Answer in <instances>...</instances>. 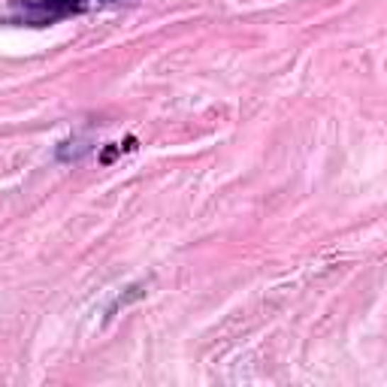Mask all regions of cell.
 I'll use <instances>...</instances> for the list:
<instances>
[{"label":"cell","mask_w":387,"mask_h":387,"mask_svg":"<svg viewBox=\"0 0 387 387\" xmlns=\"http://www.w3.org/2000/svg\"><path fill=\"white\" fill-rule=\"evenodd\" d=\"M118 155H121V145H106L103 155H100V164H112Z\"/></svg>","instance_id":"obj_2"},{"label":"cell","mask_w":387,"mask_h":387,"mask_svg":"<svg viewBox=\"0 0 387 387\" xmlns=\"http://www.w3.org/2000/svg\"><path fill=\"white\" fill-rule=\"evenodd\" d=\"M103 4H116V0H103Z\"/></svg>","instance_id":"obj_4"},{"label":"cell","mask_w":387,"mask_h":387,"mask_svg":"<svg viewBox=\"0 0 387 387\" xmlns=\"http://www.w3.org/2000/svg\"><path fill=\"white\" fill-rule=\"evenodd\" d=\"M133 149H136V140H133V136H130V140H128V142H124V145H121V152H133Z\"/></svg>","instance_id":"obj_3"},{"label":"cell","mask_w":387,"mask_h":387,"mask_svg":"<svg viewBox=\"0 0 387 387\" xmlns=\"http://www.w3.org/2000/svg\"><path fill=\"white\" fill-rule=\"evenodd\" d=\"M85 9H88L85 0H21V4L13 6V16L21 25L45 28V25H55V21L82 16Z\"/></svg>","instance_id":"obj_1"}]
</instances>
